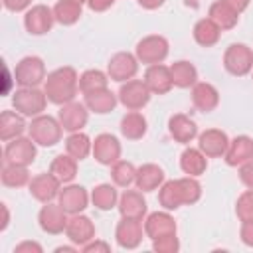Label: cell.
I'll return each instance as SVG.
<instances>
[{
    "label": "cell",
    "mask_w": 253,
    "mask_h": 253,
    "mask_svg": "<svg viewBox=\"0 0 253 253\" xmlns=\"http://www.w3.org/2000/svg\"><path fill=\"white\" fill-rule=\"evenodd\" d=\"M77 89H79V77H77V71L69 65L59 67V69L47 73V77H45L43 91H45L49 103H53V105L71 103L77 95Z\"/></svg>",
    "instance_id": "cell-1"
},
{
    "label": "cell",
    "mask_w": 253,
    "mask_h": 253,
    "mask_svg": "<svg viewBox=\"0 0 253 253\" xmlns=\"http://www.w3.org/2000/svg\"><path fill=\"white\" fill-rule=\"evenodd\" d=\"M30 138L40 146H53L61 140V123L59 119H53L49 115H38L32 119L30 126Z\"/></svg>",
    "instance_id": "cell-2"
},
{
    "label": "cell",
    "mask_w": 253,
    "mask_h": 253,
    "mask_svg": "<svg viewBox=\"0 0 253 253\" xmlns=\"http://www.w3.org/2000/svg\"><path fill=\"white\" fill-rule=\"evenodd\" d=\"M47 95L45 91H40L38 87H20L16 93H14V109L24 115V117H38L45 111V105H47Z\"/></svg>",
    "instance_id": "cell-3"
},
{
    "label": "cell",
    "mask_w": 253,
    "mask_h": 253,
    "mask_svg": "<svg viewBox=\"0 0 253 253\" xmlns=\"http://www.w3.org/2000/svg\"><path fill=\"white\" fill-rule=\"evenodd\" d=\"M45 65L40 57L28 55L18 61L14 69V79L20 87H38L42 81H45Z\"/></svg>",
    "instance_id": "cell-4"
},
{
    "label": "cell",
    "mask_w": 253,
    "mask_h": 253,
    "mask_svg": "<svg viewBox=\"0 0 253 253\" xmlns=\"http://www.w3.org/2000/svg\"><path fill=\"white\" fill-rule=\"evenodd\" d=\"M223 67L235 75H247L253 69V51L245 43H231L223 53Z\"/></svg>",
    "instance_id": "cell-5"
},
{
    "label": "cell",
    "mask_w": 253,
    "mask_h": 253,
    "mask_svg": "<svg viewBox=\"0 0 253 253\" xmlns=\"http://www.w3.org/2000/svg\"><path fill=\"white\" fill-rule=\"evenodd\" d=\"M136 59L146 63V65H154V63H162L168 55V42L162 36H146L136 43V51H134Z\"/></svg>",
    "instance_id": "cell-6"
},
{
    "label": "cell",
    "mask_w": 253,
    "mask_h": 253,
    "mask_svg": "<svg viewBox=\"0 0 253 253\" xmlns=\"http://www.w3.org/2000/svg\"><path fill=\"white\" fill-rule=\"evenodd\" d=\"M150 95L152 93H150V89L146 87L144 81H140V79H128V81H125L121 85L117 97H119L121 105L126 107L128 111H138V109H142L150 101Z\"/></svg>",
    "instance_id": "cell-7"
},
{
    "label": "cell",
    "mask_w": 253,
    "mask_h": 253,
    "mask_svg": "<svg viewBox=\"0 0 253 253\" xmlns=\"http://www.w3.org/2000/svg\"><path fill=\"white\" fill-rule=\"evenodd\" d=\"M136 71H138V59H136V55H132L128 51L115 53L107 63V75L119 83L132 79L136 75Z\"/></svg>",
    "instance_id": "cell-8"
},
{
    "label": "cell",
    "mask_w": 253,
    "mask_h": 253,
    "mask_svg": "<svg viewBox=\"0 0 253 253\" xmlns=\"http://www.w3.org/2000/svg\"><path fill=\"white\" fill-rule=\"evenodd\" d=\"M67 211L59 206V204H45L42 210H40V215H38V221H40V227L45 231V233H51V235H59L65 231L67 227Z\"/></svg>",
    "instance_id": "cell-9"
},
{
    "label": "cell",
    "mask_w": 253,
    "mask_h": 253,
    "mask_svg": "<svg viewBox=\"0 0 253 253\" xmlns=\"http://www.w3.org/2000/svg\"><path fill=\"white\" fill-rule=\"evenodd\" d=\"M55 22V16H53V10L43 6V4H38V6H32L26 16H24V26L30 34L34 36H43L51 30Z\"/></svg>",
    "instance_id": "cell-10"
},
{
    "label": "cell",
    "mask_w": 253,
    "mask_h": 253,
    "mask_svg": "<svg viewBox=\"0 0 253 253\" xmlns=\"http://www.w3.org/2000/svg\"><path fill=\"white\" fill-rule=\"evenodd\" d=\"M61 182L51 174V172H45V174H38L30 180L28 188H30V194L32 198H36L38 202L42 204H49L53 198L59 196V188Z\"/></svg>",
    "instance_id": "cell-11"
},
{
    "label": "cell",
    "mask_w": 253,
    "mask_h": 253,
    "mask_svg": "<svg viewBox=\"0 0 253 253\" xmlns=\"http://www.w3.org/2000/svg\"><path fill=\"white\" fill-rule=\"evenodd\" d=\"M4 158H6V162L28 166L36 158V142L32 138H24V136L12 138V140H8V144L4 148Z\"/></svg>",
    "instance_id": "cell-12"
},
{
    "label": "cell",
    "mask_w": 253,
    "mask_h": 253,
    "mask_svg": "<svg viewBox=\"0 0 253 253\" xmlns=\"http://www.w3.org/2000/svg\"><path fill=\"white\" fill-rule=\"evenodd\" d=\"M142 233H144V227H142L140 219L121 217V221L117 223L115 237H117L119 247H123V249H136L140 245V241H142Z\"/></svg>",
    "instance_id": "cell-13"
},
{
    "label": "cell",
    "mask_w": 253,
    "mask_h": 253,
    "mask_svg": "<svg viewBox=\"0 0 253 253\" xmlns=\"http://www.w3.org/2000/svg\"><path fill=\"white\" fill-rule=\"evenodd\" d=\"M229 146V138L223 130L219 128H208L198 136V148L208 156V158H219L225 154Z\"/></svg>",
    "instance_id": "cell-14"
},
{
    "label": "cell",
    "mask_w": 253,
    "mask_h": 253,
    "mask_svg": "<svg viewBox=\"0 0 253 253\" xmlns=\"http://www.w3.org/2000/svg\"><path fill=\"white\" fill-rule=\"evenodd\" d=\"M57 204L69 213V215H75V213H81L87 204H89V194L83 186H77V184H69L65 186L63 190H59V196H57Z\"/></svg>",
    "instance_id": "cell-15"
},
{
    "label": "cell",
    "mask_w": 253,
    "mask_h": 253,
    "mask_svg": "<svg viewBox=\"0 0 253 253\" xmlns=\"http://www.w3.org/2000/svg\"><path fill=\"white\" fill-rule=\"evenodd\" d=\"M59 123L63 126V130L67 132H79L87 121H89V113H87V105H81V103H67V105H61V111H59Z\"/></svg>",
    "instance_id": "cell-16"
},
{
    "label": "cell",
    "mask_w": 253,
    "mask_h": 253,
    "mask_svg": "<svg viewBox=\"0 0 253 253\" xmlns=\"http://www.w3.org/2000/svg\"><path fill=\"white\" fill-rule=\"evenodd\" d=\"M93 156L97 162L105 166H113L117 160H121V142L113 134H99L93 142Z\"/></svg>",
    "instance_id": "cell-17"
},
{
    "label": "cell",
    "mask_w": 253,
    "mask_h": 253,
    "mask_svg": "<svg viewBox=\"0 0 253 253\" xmlns=\"http://www.w3.org/2000/svg\"><path fill=\"white\" fill-rule=\"evenodd\" d=\"M65 235L71 243L83 247L85 243H89L91 239H95V225L87 215L75 213L69 217L67 227H65Z\"/></svg>",
    "instance_id": "cell-18"
},
{
    "label": "cell",
    "mask_w": 253,
    "mask_h": 253,
    "mask_svg": "<svg viewBox=\"0 0 253 253\" xmlns=\"http://www.w3.org/2000/svg\"><path fill=\"white\" fill-rule=\"evenodd\" d=\"M146 87L150 89V93L154 95H164L168 93L172 87H174V81H172V73H170V67L162 65V63H154V65H148L146 71H144V79Z\"/></svg>",
    "instance_id": "cell-19"
},
{
    "label": "cell",
    "mask_w": 253,
    "mask_h": 253,
    "mask_svg": "<svg viewBox=\"0 0 253 253\" xmlns=\"http://www.w3.org/2000/svg\"><path fill=\"white\" fill-rule=\"evenodd\" d=\"M168 132L170 136L180 142V144H188L198 136V125L188 117V115H172L168 121Z\"/></svg>",
    "instance_id": "cell-20"
},
{
    "label": "cell",
    "mask_w": 253,
    "mask_h": 253,
    "mask_svg": "<svg viewBox=\"0 0 253 253\" xmlns=\"http://www.w3.org/2000/svg\"><path fill=\"white\" fill-rule=\"evenodd\" d=\"M144 233L150 239H158L164 235L176 233V221L166 211H154L144 219Z\"/></svg>",
    "instance_id": "cell-21"
},
{
    "label": "cell",
    "mask_w": 253,
    "mask_h": 253,
    "mask_svg": "<svg viewBox=\"0 0 253 253\" xmlns=\"http://www.w3.org/2000/svg\"><path fill=\"white\" fill-rule=\"evenodd\" d=\"M119 211L121 217H132V219H140L146 215V200L142 198V194L136 190H125V194L119 198Z\"/></svg>",
    "instance_id": "cell-22"
},
{
    "label": "cell",
    "mask_w": 253,
    "mask_h": 253,
    "mask_svg": "<svg viewBox=\"0 0 253 253\" xmlns=\"http://www.w3.org/2000/svg\"><path fill=\"white\" fill-rule=\"evenodd\" d=\"M225 162L229 166H241L245 164L247 160L253 158V138L241 134V136H235L233 140H229V146L225 150Z\"/></svg>",
    "instance_id": "cell-23"
},
{
    "label": "cell",
    "mask_w": 253,
    "mask_h": 253,
    "mask_svg": "<svg viewBox=\"0 0 253 253\" xmlns=\"http://www.w3.org/2000/svg\"><path fill=\"white\" fill-rule=\"evenodd\" d=\"M192 103L202 113H211L219 105V93L211 83H196L192 87Z\"/></svg>",
    "instance_id": "cell-24"
},
{
    "label": "cell",
    "mask_w": 253,
    "mask_h": 253,
    "mask_svg": "<svg viewBox=\"0 0 253 253\" xmlns=\"http://www.w3.org/2000/svg\"><path fill=\"white\" fill-rule=\"evenodd\" d=\"M134 184L140 192H152V190H156L164 184V172L158 164H152V162L142 164L140 168H136Z\"/></svg>",
    "instance_id": "cell-25"
},
{
    "label": "cell",
    "mask_w": 253,
    "mask_h": 253,
    "mask_svg": "<svg viewBox=\"0 0 253 253\" xmlns=\"http://www.w3.org/2000/svg\"><path fill=\"white\" fill-rule=\"evenodd\" d=\"M24 130H26L24 115H20L18 111H4L0 115V138L4 142L22 136Z\"/></svg>",
    "instance_id": "cell-26"
},
{
    "label": "cell",
    "mask_w": 253,
    "mask_h": 253,
    "mask_svg": "<svg viewBox=\"0 0 253 253\" xmlns=\"http://www.w3.org/2000/svg\"><path fill=\"white\" fill-rule=\"evenodd\" d=\"M180 168L186 176H202L208 168V156L200 148H186L180 156Z\"/></svg>",
    "instance_id": "cell-27"
},
{
    "label": "cell",
    "mask_w": 253,
    "mask_h": 253,
    "mask_svg": "<svg viewBox=\"0 0 253 253\" xmlns=\"http://www.w3.org/2000/svg\"><path fill=\"white\" fill-rule=\"evenodd\" d=\"M219 36H221V28L213 20H210V18H202L194 26V40L202 47L215 45L219 42Z\"/></svg>",
    "instance_id": "cell-28"
},
{
    "label": "cell",
    "mask_w": 253,
    "mask_h": 253,
    "mask_svg": "<svg viewBox=\"0 0 253 253\" xmlns=\"http://www.w3.org/2000/svg\"><path fill=\"white\" fill-rule=\"evenodd\" d=\"M146 119L138 111H130L121 119V134L128 140H138L146 134Z\"/></svg>",
    "instance_id": "cell-29"
},
{
    "label": "cell",
    "mask_w": 253,
    "mask_h": 253,
    "mask_svg": "<svg viewBox=\"0 0 253 253\" xmlns=\"http://www.w3.org/2000/svg\"><path fill=\"white\" fill-rule=\"evenodd\" d=\"M117 95L109 89H99V91H93V93H87L85 95V105L89 111H95L99 115H105V113H111L117 105Z\"/></svg>",
    "instance_id": "cell-30"
},
{
    "label": "cell",
    "mask_w": 253,
    "mask_h": 253,
    "mask_svg": "<svg viewBox=\"0 0 253 253\" xmlns=\"http://www.w3.org/2000/svg\"><path fill=\"white\" fill-rule=\"evenodd\" d=\"M170 73H172V81H174V87H180V89H188V87H194L198 83V71L196 67L190 63V61H176L170 65Z\"/></svg>",
    "instance_id": "cell-31"
},
{
    "label": "cell",
    "mask_w": 253,
    "mask_h": 253,
    "mask_svg": "<svg viewBox=\"0 0 253 253\" xmlns=\"http://www.w3.org/2000/svg\"><path fill=\"white\" fill-rule=\"evenodd\" d=\"M49 172L61 182V184H69L75 176H77V160L69 154H59L51 160Z\"/></svg>",
    "instance_id": "cell-32"
},
{
    "label": "cell",
    "mask_w": 253,
    "mask_h": 253,
    "mask_svg": "<svg viewBox=\"0 0 253 253\" xmlns=\"http://www.w3.org/2000/svg\"><path fill=\"white\" fill-rule=\"evenodd\" d=\"M210 20H213L221 30H231L237 26V20H239V14L233 12L223 0H217L210 6V12H208Z\"/></svg>",
    "instance_id": "cell-33"
},
{
    "label": "cell",
    "mask_w": 253,
    "mask_h": 253,
    "mask_svg": "<svg viewBox=\"0 0 253 253\" xmlns=\"http://www.w3.org/2000/svg\"><path fill=\"white\" fill-rule=\"evenodd\" d=\"M158 202L164 210H178L180 206H184V198H182V190H180L178 180H168L160 186Z\"/></svg>",
    "instance_id": "cell-34"
},
{
    "label": "cell",
    "mask_w": 253,
    "mask_h": 253,
    "mask_svg": "<svg viewBox=\"0 0 253 253\" xmlns=\"http://www.w3.org/2000/svg\"><path fill=\"white\" fill-rule=\"evenodd\" d=\"M65 150L69 156H73L75 160H83L87 158L89 152H93V142L87 134L83 132H71L65 138Z\"/></svg>",
    "instance_id": "cell-35"
},
{
    "label": "cell",
    "mask_w": 253,
    "mask_h": 253,
    "mask_svg": "<svg viewBox=\"0 0 253 253\" xmlns=\"http://www.w3.org/2000/svg\"><path fill=\"white\" fill-rule=\"evenodd\" d=\"M2 184L8 188H20L30 184V174H28V166L22 164H12L6 162L2 168Z\"/></svg>",
    "instance_id": "cell-36"
},
{
    "label": "cell",
    "mask_w": 253,
    "mask_h": 253,
    "mask_svg": "<svg viewBox=\"0 0 253 253\" xmlns=\"http://www.w3.org/2000/svg\"><path fill=\"white\" fill-rule=\"evenodd\" d=\"M107 85H109V75L103 73L101 69H87L79 77V91L83 95L99 91V89H107Z\"/></svg>",
    "instance_id": "cell-37"
},
{
    "label": "cell",
    "mask_w": 253,
    "mask_h": 253,
    "mask_svg": "<svg viewBox=\"0 0 253 253\" xmlns=\"http://www.w3.org/2000/svg\"><path fill=\"white\" fill-rule=\"evenodd\" d=\"M111 178H113L115 186L128 188L136 180V166L128 160H117L111 168Z\"/></svg>",
    "instance_id": "cell-38"
},
{
    "label": "cell",
    "mask_w": 253,
    "mask_h": 253,
    "mask_svg": "<svg viewBox=\"0 0 253 253\" xmlns=\"http://www.w3.org/2000/svg\"><path fill=\"white\" fill-rule=\"evenodd\" d=\"M53 16H55V22H59L61 26H71L81 18V6L67 0H59L53 6Z\"/></svg>",
    "instance_id": "cell-39"
},
{
    "label": "cell",
    "mask_w": 253,
    "mask_h": 253,
    "mask_svg": "<svg viewBox=\"0 0 253 253\" xmlns=\"http://www.w3.org/2000/svg\"><path fill=\"white\" fill-rule=\"evenodd\" d=\"M91 200H93L95 208H99V210L107 211V210H111V208H115V206H117L119 196H117L115 186H111V184H99V186L93 190Z\"/></svg>",
    "instance_id": "cell-40"
},
{
    "label": "cell",
    "mask_w": 253,
    "mask_h": 253,
    "mask_svg": "<svg viewBox=\"0 0 253 253\" xmlns=\"http://www.w3.org/2000/svg\"><path fill=\"white\" fill-rule=\"evenodd\" d=\"M178 184H180V190H182L184 206H192V204H196V202L200 200V196H202V186H200V182H198L194 176L180 178Z\"/></svg>",
    "instance_id": "cell-41"
},
{
    "label": "cell",
    "mask_w": 253,
    "mask_h": 253,
    "mask_svg": "<svg viewBox=\"0 0 253 253\" xmlns=\"http://www.w3.org/2000/svg\"><path fill=\"white\" fill-rule=\"evenodd\" d=\"M235 213H237V217H239L241 223L253 221V190H247V192H243L237 198Z\"/></svg>",
    "instance_id": "cell-42"
},
{
    "label": "cell",
    "mask_w": 253,
    "mask_h": 253,
    "mask_svg": "<svg viewBox=\"0 0 253 253\" xmlns=\"http://www.w3.org/2000/svg\"><path fill=\"white\" fill-rule=\"evenodd\" d=\"M152 249L156 253H176L180 249V241L176 237V233L172 235H164L158 239H152Z\"/></svg>",
    "instance_id": "cell-43"
},
{
    "label": "cell",
    "mask_w": 253,
    "mask_h": 253,
    "mask_svg": "<svg viewBox=\"0 0 253 253\" xmlns=\"http://www.w3.org/2000/svg\"><path fill=\"white\" fill-rule=\"evenodd\" d=\"M239 180H241L249 190H253V158L239 166Z\"/></svg>",
    "instance_id": "cell-44"
},
{
    "label": "cell",
    "mask_w": 253,
    "mask_h": 253,
    "mask_svg": "<svg viewBox=\"0 0 253 253\" xmlns=\"http://www.w3.org/2000/svg\"><path fill=\"white\" fill-rule=\"evenodd\" d=\"M239 237L245 245L253 247V221H245L241 223V229H239Z\"/></svg>",
    "instance_id": "cell-45"
},
{
    "label": "cell",
    "mask_w": 253,
    "mask_h": 253,
    "mask_svg": "<svg viewBox=\"0 0 253 253\" xmlns=\"http://www.w3.org/2000/svg\"><path fill=\"white\" fill-rule=\"evenodd\" d=\"M2 4L10 12H22L32 4V0H2Z\"/></svg>",
    "instance_id": "cell-46"
},
{
    "label": "cell",
    "mask_w": 253,
    "mask_h": 253,
    "mask_svg": "<svg viewBox=\"0 0 253 253\" xmlns=\"http://www.w3.org/2000/svg\"><path fill=\"white\" fill-rule=\"evenodd\" d=\"M115 4V0H87V6L93 12H105Z\"/></svg>",
    "instance_id": "cell-47"
},
{
    "label": "cell",
    "mask_w": 253,
    "mask_h": 253,
    "mask_svg": "<svg viewBox=\"0 0 253 253\" xmlns=\"http://www.w3.org/2000/svg\"><path fill=\"white\" fill-rule=\"evenodd\" d=\"M81 249H83L85 253H91V251H109L111 247H109V243H105V241H97V239L93 241V239H91V241L85 243Z\"/></svg>",
    "instance_id": "cell-48"
},
{
    "label": "cell",
    "mask_w": 253,
    "mask_h": 253,
    "mask_svg": "<svg viewBox=\"0 0 253 253\" xmlns=\"http://www.w3.org/2000/svg\"><path fill=\"white\" fill-rule=\"evenodd\" d=\"M24 251H36V253H42V245L40 243H34V241H22L20 245H16L14 253H24Z\"/></svg>",
    "instance_id": "cell-49"
},
{
    "label": "cell",
    "mask_w": 253,
    "mask_h": 253,
    "mask_svg": "<svg viewBox=\"0 0 253 253\" xmlns=\"http://www.w3.org/2000/svg\"><path fill=\"white\" fill-rule=\"evenodd\" d=\"M233 12H237V14H241L247 6H249V0H223Z\"/></svg>",
    "instance_id": "cell-50"
},
{
    "label": "cell",
    "mask_w": 253,
    "mask_h": 253,
    "mask_svg": "<svg viewBox=\"0 0 253 253\" xmlns=\"http://www.w3.org/2000/svg\"><path fill=\"white\" fill-rule=\"evenodd\" d=\"M164 2H166V0H138V4H140L144 10H156V8H160Z\"/></svg>",
    "instance_id": "cell-51"
},
{
    "label": "cell",
    "mask_w": 253,
    "mask_h": 253,
    "mask_svg": "<svg viewBox=\"0 0 253 253\" xmlns=\"http://www.w3.org/2000/svg\"><path fill=\"white\" fill-rule=\"evenodd\" d=\"M184 4H186L188 8H192V10H196V8H200L202 0H184Z\"/></svg>",
    "instance_id": "cell-52"
},
{
    "label": "cell",
    "mask_w": 253,
    "mask_h": 253,
    "mask_svg": "<svg viewBox=\"0 0 253 253\" xmlns=\"http://www.w3.org/2000/svg\"><path fill=\"white\" fill-rule=\"evenodd\" d=\"M2 210H4V221H2V229H6V225H8V208H6V204H2Z\"/></svg>",
    "instance_id": "cell-53"
},
{
    "label": "cell",
    "mask_w": 253,
    "mask_h": 253,
    "mask_svg": "<svg viewBox=\"0 0 253 253\" xmlns=\"http://www.w3.org/2000/svg\"><path fill=\"white\" fill-rule=\"evenodd\" d=\"M55 251H57V253H61V251H75V247H57Z\"/></svg>",
    "instance_id": "cell-54"
},
{
    "label": "cell",
    "mask_w": 253,
    "mask_h": 253,
    "mask_svg": "<svg viewBox=\"0 0 253 253\" xmlns=\"http://www.w3.org/2000/svg\"><path fill=\"white\" fill-rule=\"evenodd\" d=\"M67 2H73V4H79V6H83L87 0H67Z\"/></svg>",
    "instance_id": "cell-55"
}]
</instances>
